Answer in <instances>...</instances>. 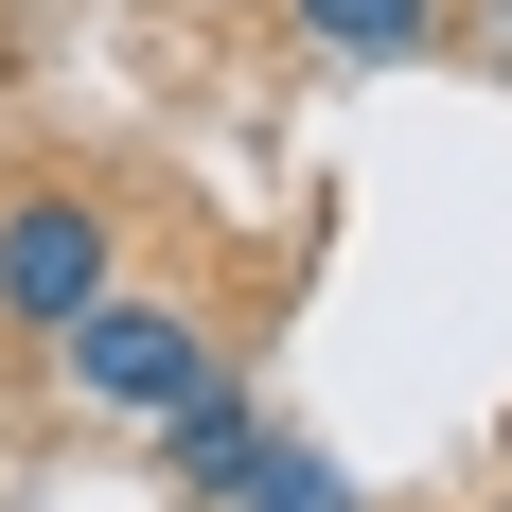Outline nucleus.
<instances>
[{
    "label": "nucleus",
    "mask_w": 512,
    "mask_h": 512,
    "mask_svg": "<svg viewBox=\"0 0 512 512\" xmlns=\"http://www.w3.org/2000/svg\"><path fill=\"white\" fill-rule=\"evenodd\" d=\"M265 442H283V424H265L248 389H230V371H212L195 407H159V460H177V495H212V512H248V477H265Z\"/></svg>",
    "instance_id": "obj_3"
},
{
    "label": "nucleus",
    "mask_w": 512,
    "mask_h": 512,
    "mask_svg": "<svg viewBox=\"0 0 512 512\" xmlns=\"http://www.w3.org/2000/svg\"><path fill=\"white\" fill-rule=\"evenodd\" d=\"M106 283H124V265H106V212L89 195H18L0 212V318H53V336H71Z\"/></svg>",
    "instance_id": "obj_2"
},
{
    "label": "nucleus",
    "mask_w": 512,
    "mask_h": 512,
    "mask_svg": "<svg viewBox=\"0 0 512 512\" xmlns=\"http://www.w3.org/2000/svg\"><path fill=\"white\" fill-rule=\"evenodd\" d=\"M283 36H318L336 71H407L442 53V0H283Z\"/></svg>",
    "instance_id": "obj_4"
},
{
    "label": "nucleus",
    "mask_w": 512,
    "mask_h": 512,
    "mask_svg": "<svg viewBox=\"0 0 512 512\" xmlns=\"http://www.w3.org/2000/svg\"><path fill=\"white\" fill-rule=\"evenodd\" d=\"M53 371H71L89 407H142V424H159V407H195V389H212V336H195L177 301H142V283H106V301L53 336Z\"/></svg>",
    "instance_id": "obj_1"
},
{
    "label": "nucleus",
    "mask_w": 512,
    "mask_h": 512,
    "mask_svg": "<svg viewBox=\"0 0 512 512\" xmlns=\"http://www.w3.org/2000/svg\"><path fill=\"white\" fill-rule=\"evenodd\" d=\"M248 512H354V477L318 460V442H265V477H248Z\"/></svg>",
    "instance_id": "obj_5"
}]
</instances>
